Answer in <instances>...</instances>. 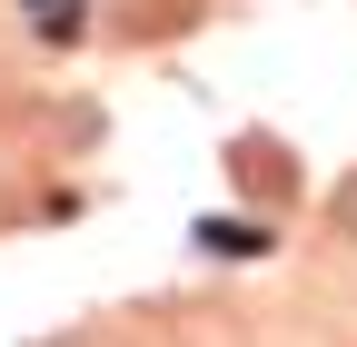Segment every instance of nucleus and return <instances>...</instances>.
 <instances>
[{
	"instance_id": "1",
	"label": "nucleus",
	"mask_w": 357,
	"mask_h": 347,
	"mask_svg": "<svg viewBox=\"0 0 357 347\" xmlns=\"http://www.w3.org/2000/svg\"><path fill=\"white\" fill-rule=\"evenodd\" d=\"M208 248H229V258H248V248H258V229H238V219H208Z\"/></svg>"
},
{
	"instance_id": "2",
	"label": "nucleus",
	"mask_w": 357,
	"mask_h": 347,
	"mask_svg": "<svg viewBox=\"0 0 357 347\" xmlns=\"http://www.w3.org/2000/svg\"><path fill=\"white\" fill-rule=\"evenodd\" d=\"M30 10L50 20V30H70V20H79V0H30Z\"/></svg>"
}]
</instances>
